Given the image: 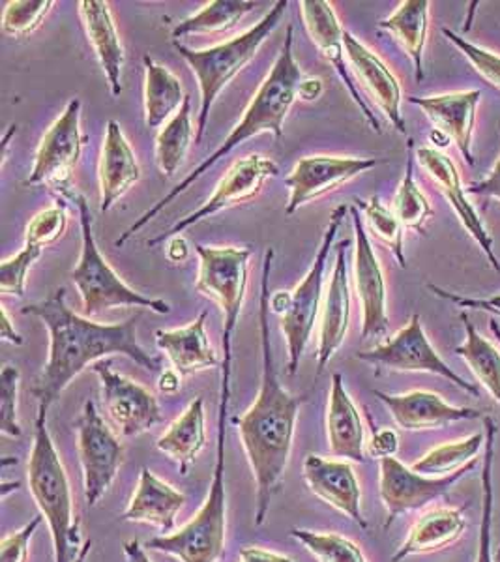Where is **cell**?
<instances>
[{
    "label": "cell",
    "mask_w": 500,
    "mask_h": 562,
    "mask_svg": "<svg viewBox=\"0 0 500 562\" xmlns=\"http://www.w3.org/2000/svg\"><path fill=\"white\" fill-rule=\"evenodd\" d=\"M274 249H266L261 276L259 330H261V386L255 402L237 420L238 437L245 447L255 480V525L266 521L270 505L282 490L295 442L296 418L304 397L293 396L277 378L276 358L270 339V272Z\"/></svg>",
    "instance_id": "1"
},
{
    "label": "cell",
    "mask_w": 500,
    "mask_h": 562,
    "mask_svg": "<svg viewBox=\"0 0 500 562\" xmlns=\"http://www.w3.org/2000/svg\"><path fill=\"white\" fill-rule=\"evenodd\" d=\"M23 314L44 321L49 333V358L31 389L38 405L52 407L71 381L90 364H98L102 358L113 355L128 357L150 373H161L160 360L150 357L137 339V323L141 315L115 325L94 323L71 312L66 304L65 288L55 289L47 301L23 307Z\"/></svg>",
    "instance_id": "2"
},
{
    "label": "cell",
    "mask_w": 500,
    "mask_h": 562,
    "mask_svg": "<svg viewBox=\"0 0 500 562\" xmlns=\"http://www.w3.org/2000/svg\"><path fill=\"white\" fill-rule=\"evenodd\" d=\"M295 29L293 25L287 26L285 42L282 45V52L277 55L276 63L272 66L269 76L264 79L263 85L259 87L255 97L251 98L250 105L246 108L242 121L238 122L232 128L229 137L219 145L218 150L208 156L200 167H195L186 179L182 180L173 188L171 192L156 203L152 209H148L141 217H137L128 229L124 231L121 237L116 238V248H123L129 238H134L143 227H147L166 206L171 205L180 193L188 192L203 175L208 173L212 167L216 166L219 160H224L225 156L240 147L245 140L257 137L259 134H272L276 139L283 137V122L289 115L291 108L298 100V89L304 81L300 66L295 60Z\"/></svg>",
    "instance_id": "3"
},
{
    "label": "cell",
    "mask_w": 500,
    "mask_h": 562,
    "mask_svg": "<svg viewBox=\"0 0 500 562\" xmlns=\"http://www.w3.org/2000/svg\"><path fill=\"white\" fill-rule=\"evenodd\" d=\"M49 407L38 405L34 424L33 450L29 456L26 476L29 492L38 506L39 516L49 527L55 562H76L81 551L79 519L73 510L70 480L47 428Z\"/></svg>",
    "instance_id": "4"
},
{
    "label": "cell",
    "mask_w": 500,
    "mask_h": 562,
    "mask_svg": "<svg viewBox=\"0 0 500 562\" xmlns=\"http://www.w3.org/2000/svg\"><path fill=\"white\" fill-rule=\"evenodd\" d=\"M231 397H219L216 463L205 503L182 529L156 537L145 548L180 562H218L227 538V484H225V424Z\"/></svg>",
    "instance_id": "5"
},
{
    "label": "cell",
    "mask_w": 500,
    "mask_h": 562,
    "mask_svg": "<svg viewBox=\"0 0 500 562\" xmlns=\"http://www.w3.org/2000/svg\"><path fill=\"white\" fill-rule=\"evenodd\" d=\"M287 8H289V2L280 0L270 8V12L264 15L263 20L248 29L246 33L240 34L237 38L227 40L224 44L208 47V49H190L180 42H173L174 49L179 52L180 57L186 60L200 83L201 111L195 143H200L205 135L208 116H211L212 105L216 102V98L240 71L245 70L246 66L250 65L261 49V45L282 23Z\"/></svg>",
    "instance_id": "6"
},
{
    "label": "cell",
    "mask_w": 500,
    "mask_h": 562,
    "mask_svg": "<svg viewBox=\"0 0 500 562\" xmlns=\"http://www.w3.org/2000/svg\"><path fill=\"white\" fill-rule=\"evenodd\" d=\"M65 198L76 203L81 222V256L70 276L81 294L83 317H94L115 307H143L158 315L171 314L169 302L150 299L147 294L135 291L111 269L110 262L98 248L87 198L79 192L65 193Z\"/></svg>",
    "instance_id": "7"
},
{
    "label": "cell",
    "mask_w": 500,
    "mask_h": 562,
    "mask_svg": "<svg viewBox=\"0 0 500 562\" xmlns=\"http://www.w3.org/2000/svg\"><path fill=\"white\" fill-rule=\"evenodd\" d=\"M195 251L201 261L195 288L212 301L218 302L224 312L221 378H232V336L245 304L251 249L232 246L212 248L197 244Z\"/></svg>",
    "instance_id": "8"
},
{
    "label": "cell",
    "mask_w": 500,
    "mask_h": 562,
    "mask_svg": "<svg viewBox=\"0 0 500 562\" xmlns=\"http://www.w3.org/2000/svg\"><path fill=\"white\" fill-rule=\"evenodd\" d=\"M345 205L338 206L330 214V224L325 231L321 248L315 256L314 265L308 270L306 278L296 285L295 291L287 293V302L282 314V333L287 339V351H289V362L287 371L289 375H296L300 368L302 355L308 347L311 334H314L315 323L321 312L322 283H325V270H327L328 256L333 246V238L338 235L341 224L345 222Z\"/></svg>",
    "instance_id": "9"
},
{
    "label": "cell",
    "mask_w": 500,
    "mask_h": 562,
    "mask_svg": "<svg viewBox=\"0 0 500 562\" xmlns=\"http://www.w3.org/2000/svg\"><path fill=\"white\" fill-rule=\"evenodd\" d=\"M78 452L83 471L84 501L94 508L113 486L124 463V445L87 400L78 420Z\"/></svg>",
    "instance_id": "10"
},
{
    "label": "cell",
    "mask_w": 500,
    "mask_h": 562,
    "mask_svg": "<svg viewBox=\"0 0 500 562\" xmlns=\"http://www.w3.org/2000/svg\"><path fill=\"white\" fill-rule=\"evenodd\" d=\"M359 360L386 368L391 371H414V373H433L444 378L450 383L456 384L457 389L465 390L470 396H480V389L476 384L467 383L462 375H457L443 358L439 357L435 347L431 346L428 334L423 330L420 315L414 314L411 321L391 336L388 341L380 346L373 347L370 351L359 352Z\"/></svg>",
    "instance_id": "11"
},
{
    "label": "cell",
    "mask_w": 500,
    "mask_h": 562,
    "mask_svg": "<svg viewBox=\"0 0 500 562\" xmlns=\"http://www.w3.org/2000/svg\"><path fill=\"white\" fill-rule=\"evenodd\" d=\"M81 153V100L73 98L39 140L33 171L25 186H47L49 190L65 195L70 192L71 175L78 167Z\"/></svg>",
    "instance_id": "12"
},
{
    "label": "cell",
    "mask_w": 500,
    "mask_h": 562,
    "mask_svg": "<svg viewBox=\"0 0 500 562\" xmlns=\"http://www.w3.org/2000/svg\"><path fill=\"white\" fill-rule=\"evenodd\" d=\"M277 175H280V167L276 161L270 160L261 154H251L242 160L235 161L231 169L225 173L224 179L219 180L218 188H216V192L212 193L211 199L203 203L197 211L179 220L167 233L148 240V248H155L156 244L166 243L169 238L182 237L184 231L201 224L206 217H212L218 212L238 205V203H246V201L257 198L263 190L264 182Z\"/></svg>",
    "instance_id": "13"
},
{
    "label": "cell",
    "mask_w": 500,
    "mask_h": 562,
    "mask_svg": "<svg viewBox=\"0 0 500 562\" xmlns=\"http://www.w3.org/2000/svg\"><path fill=\"white\" fill-rule=\"evenodd\" d=\"M476 463L478 460L450 476H425V474L417 473L412 467L404 465L398 458L380 460L378 493H380V501L388 512L385 529L394 524V519H398L407 512L420 510L436 498L444 497L465 474L475 469Z\"/></svg>",
    "instance_id": "14"
},
{
    "label": "cell",
    "mask_w": 500,
    "mask_h": 562,
    "mask_svg": "<svg viewBox=\"0 0 500 562\" xmlns=\"http://www.w3.org/2000/svg\"><path fill=\"white\" fill-rule=\"evenodd\" d=\"M94 371L102 384L103 409L118 435L139 437L161 420L160 405L150 390L111 370V362H98Z\"/></svg>",
    "instance_id": "15"
},
{
    "label": "cell",
    "mask_w": 500,
    "mask_h": 562,
    "mask_svg": "<svg viewBox=\"0 0 500 562\" xmlns=\"http://www.w3.org/2000/svg\"><path fill=\"white\" fill-rule=\"evenodd\" d=\"M383 160L377 158H351V156H309L302 158L285 184L289 188V203L285 212L293 216L300 206L309 201L336 192L338 188L356 179L359 175L372 171Z\"/></svg>",
    "instance_id": "16"
},
{
    "label": "cell",
    "mask_w": 500,
    "mask_h": 562,
    "mask_svg": "<svg viewBox=\"0 0 500 562\" xmlns=\"http://www.w3.org/2000/svg\"><path fill=\"white\" fill-rule=\"evenodd\" d=\"M300 13L309 38L317 45V49L321 52L322 57L327 58L328 65L332 66L333 71L338 74L346 92L351 94L353 102L359 105L360 113L364 115L373 132L383 134L380 122L373 113L372 108L367 105L366 100L360 94L359 85L354 81L351 70L346 66L345 31L341 29L340 20H338L332 4L327 0H302Z\"/></svg>",
    "instance_id": "17"
},
{
    "label": "cell",
    "mask_w": 500,
    "mask_h": 562,
    "mask_svg": "<svg viewBox=\"0 0 500 562\" xmlns=\"http://www.w3.org/2000/svg\"><path fill=\"white\" fill-rule=\"evenodd\" d=\"M353 214L354 238V280L359 301L362 304V338H383L388 333V314H386V281L377 254L373 249L366 227L360 217L359 206L351 209Z\"/></svg>",
    "instance_id": "18"
},
{
    "label": "cell",
    "mask_w": 500,
    "mask_h": 562,
    "mask_svg": "<svg viewBox=\"0 0 500 562\" xmlns=\"http://www.w3.org/2000/svg\"><path fill=\"white\" fill-rule=\"evenodd\" d=\"M302 474L315 497L354 521L360 529L367 530V521L362 514V490L351 461L308 454Z\"/></svg>",
    "instance_id": "19"
},
{
    "label": "cell",
    "mask_w": 500,
    "mask_h": 562,
    "mask_svg": "<svg viewBox=\"0 0 500 562\" xmlns=\"http://www.w3.org/2000/svg\"><path fill=\"white\" fill-rule=\"evenodd\" d=\"M417 160L423 171L430 175L431 180L439 186V190L443 192L452 211L456 212L465 231L480 246L484 256L488 257V261L491 262V267L500 272V261L495 254L493 237L489 235V231L486 229L475 206L468 201L467 190L463 188L456 164L450 160L446 154L433 147L418 148Z\"/></svg>",
    "instance_id": "20"
},
{
    "label": "cell",
    "mask_w": 500,
    "mask_h": 562,
    "mask_svg": "<svg viewBox=\"0 0 500 562\" xmlns=\"http://www.w3.org/2000/svg\"><path fill=\"white\" fill-rule=\"evenodd\" d=\"M373 394L385 403L394 422L405 431H430V429L446 428L456 422L484 418L481 411L454 407L435 392H425V390H412L396 396L373 390Z\"/></svg>",
    "instance_id": "21"
},
{
    "label": "cell",
    "mask_w": 500,
    "mask_h": 562,
    "mask_svg": "<svg viewBox=\"0 0 500 562\" xmlns=\"http://www.w3.org/2000/svg\"><path fill=\"white\" fill-rule=\"evenodd\" d=\"M351 240L336 246V262H333L332 278L328 283L327 296L322 304L321 333H319V347H317V375L327 370L333 355L338 352L341 344L345 341L351 321V291H349V265H346V248Z\"/></svg>",
    "instance_id": "22"
},
{
    "label": "cell",
    "mask_w": 500,
    "mask_h": 562,
    "mask_svg": "<svg viewBox=\"0 0 500 562\" xmlns=\"http://www.w3.org/2000/svg\"><path fill=\"white\" fill-rule=\"evenodd\" d=\"M480 90L448 92L441 97L409 98L412 105L422 109L433 126L450 140L456 143L468 166H475L473 134H475L476 108L480 103Z\"/></svg>",
    "instance_id": "23"
},
{
    "label": "cell",
    "mask_w": 500,
    "mask_h": 562,
    "mask_svg": "<svg viewBox=\"0 0 500 562\" xmlns=\"http://www.w3.org/2000/svg\"><path fill=\"white\" fill-rule=\"evenodd\" d=\"M345 52L353 71L359 77L362 87L370 92L391 126L398 130L399 134H407L404 113H401V85L398 77L391 74L390 68L380 58L367 49L360 40L345 31Z\"/></svg>",
    "instance_id": "24"
},
{
    "label": "cell",
    "mask_w": 500,
    "mask_h": 562,
    "mask_svg": "<svg viewBox=\"0 0 500 562\" xmlns=\"http://www.w3.org/2000/svg\"><path fill=\"white\" fill-rule=\"evenodd\" d=\"M141 180V167L121 124L107 122L100 160V211L105 214Z\"/></svg>",
    "instance_id": "25"
},
{
    "label": "cell",
    "mask_w": 500,
    "mask_h": 562,
    "mask_svg": "<svg viewBox=\"0 0 500 562\" xmlns=\"http://www.w3.org/2000/svg\"><path fill=\"white\" fill-rule=\"evenodd\" d=\"M328 448L338 460L364 463L366 461V431L359 409L346 392L341 373H333L328 394Z\"/></svg>",
    "instance_id": "26"
},
{
    "label": "cell",
    "mask_w": 500,
    "mask_h": 562,
    "mask_svg": "<svg viewBox=\"0 0 500 562\" xmlns=\"http://www.w3.org/2000/svg\"><path fill=\"white\" fill-rule=\"evenodd\" d=\"M78 8L90 45L96 53L98 63L102 66L105 79L110 83L111 94L115 98L121 97L126 53H124L123 40L118 36L115 21L111 15L110 2L81 0L78 2Z\"/></svg>",
    "instance_id": "27"
},
{
    "label": "cell",
    "mask_w": 500,
    "mask_h": 562,
    "mask_svg": "<svg viewBox=\"0 0 500 562\" xmlns=\"http://www.w3.org/2000/svg\"><path fill=\"white\" fill-rule=\"evenodd\" d=\"M186 505V495L158 479L148 467H143L134 495L124 510L128 524L150 525L169 535L174 529L179 512Z\"/></svg>",
    "instance_id": "28"
},
{
    "label": "cell",
    "mask_w": 500,
    "mask_h": 562,
    "mask_svg": "<svg viewBox=\"0 0 500 562\" xmlns=\"http://www.w3.org/2000/svg\"><path fill=\"white\" fill-rule=\"evenodd\" d=\"M465 529L467 519L459 508L441 506L425 512L412 525L399 550L391 555V562H404L412 555H430L435 551L446 550L463 537Z\"/></svg>",
    "instance_id": "29"
},
{
    "label": "cell",
    "mask_w": 500,
    "mask_h": 562,
    "mask_svg": "<svg viewBox=\"0 0 500 562\" xmlns=\"http://www.w3.org/2000/svg\"><path fill=\"white\" fill-rule=\"evenodd\" d=\"M206 312L197 319L174 330H156V344L171 360L173 370L182 378H190L197 371L218 366V352L212 349L206 338Z\"/></svg>",
    "instance_id": "30"
},
{
    "label": "cell",
    "mask_w": 500,
    "mask_h": 562,
    "mask_svg": "<svg viewBox=\"0 0 500 562\" xmlns=\"http://www.w3.org/2000/svg\"><path fill=\"white\" fill-rule=\"evenodd\" d=\"M156 447L179 465L180 474L188 476L193 461L206 447L205 400L195 397L186 411L167 428Z\"/></svg>",
    "instance_id": "31"
},
{
    "label": "cell",
    "mask_w": 500,
    "mask_h": 562,
    "mask_svg": "<svg viewBox=\"0 0 500 562\" xmlns=\"http://www.w3.org/2000/svg\"><path fill=\"white\" fill-rule=\"evenodd\" d=\"M428 26H430V0H404L390 18L378 23V29L388 31L394 38L398 40L405 53L411 58L418 83H422L425 77L423 49L428 40Z\"/></svg>",
    "instance_id": "32"
},
{
    "label": "cell",
    "mask_w": 500,
    "mask_h": 562,
    "mask_svg": "<svg viewBox=\"0 0 500 562\" xmlns=\"http://www.w3.org/2000/svg\"><path fill=\"white\" fill-rule=\"evenodd\" d=\"M145 65V124L147 128H163L186 100L179 77L155 58H143Z\"/></svg>",
    "instance_id": "33"
},
{
    "label": "cell",
    "mask_w": 500,
    "mask_h": 562,
    "mask_svg": "<svg viewBox=\"0 0 500 562\" xmlns=\"http://www.w3.org/2000/svg\"><path fill=\"white\" fill-rule=\"evenodd\" d=\"M193 137H197L192 121V100L186 97L177 115L167 122L156 137V164L166 179H173L186 160Z\"/></svg>",
    "instance_id": "34"
},
{
    "label": "cell",
    "mask_w": 500,
    "mask_h": 562,
    "mask_svg": "<svg viewBox=\"0 0 500 562\" xmlns=\"http://www.w3.org/2000/svg\"><path fill=\"white\" fill-rule=\"evenodd\" d=\"M459 319L467 339L454 352L465 360L468 370L475 373L478 383L488 390L495 402L500 403V351L478 333V328L468 321L467 314H462Z\"/></svg>",
    "instance_id": "35"
},
{
    "label": "cell",
    "mask_w": 500,
    "mask_h": 562,
    "mask_svg": "<svg viewBox=\"0 0 500 562\" xmlns=\"http://www.w3.org/2000/svg\"><path fill=\"white\" fill-rule=\"evenodd\" d=\"M255 2L248 0H212L186 20L180 21L173 29V42L193 36V34H214L231 31L255 10Z\"/></svg>",
    "instance_id": "36"
},
{
    "label": "cell",
    "mask_w": 500,
    "mask_h": 562,
    "mask_svg": "<svg viewBox=\"0 0 500 562\" xmlns=\"http://www.w3.org/2000/svg\"><path fill=\"white\" fill-rule=\"evenodd\" d=\"M484 445H486V431L484 434L478 431L463 441L446 442V445L433 448L428 454L420 458L412 469L425 476H450L478 460Z\"/></svg>",
    "instance_id": "37"
},
{
    "label": "cell",
    "mask_w": 500,
    "mask_h": 562,
    "mask_svg": "<svg viewBox=\"0 0 500 562\" xmlns=\"http://www.w3.org/2000/svg\"><path fill=\"white\" fill-rule=\"evenodd\" d=\"M484 428H486V445H484V471H481V487H484V497H481V524L480 535H478V553L476 562H495L493 543H491V532H493V463H495V441L499 428L491 416H484Z\"/></svg>",
    "instance_id": "38"
},
{
    "label": "cell",
    "mask_w": 500,
    "mask_h": 562,
    "mask_svg": "<svg viewBox=\"0 0 500 562\" xmlns=\"http://www.w3.org/2000/svg\"><path fill=\"white\" fill-rule=\"evenodd\" d=\"M412 140H409V156L405 166L404 179L399 184L398 192L394 195L391 212L398 216L405 229H414L418 233L425 231V224L433 216L430 201L423 195L414 180V156L411 154Z\"/></svg>",
    "instance_id": "39"
},
{
    "label": "cell",
    "mask_w": 500,
    "mask_h": 562,
    "mask_svg": "<svg viewBox=\"0 0 500 562\" xmlns=\"http://www.w3.org/2000/svg\"><path fill=\"white\" fill-rule=\"evenodd\" d=\"M291 537L302 543L317 562H367L359 546L338 532L291 529Z\"/></svg>",
    "instance_id": "40"
},
{
    "label": "cell",
    "mask_w": 500,
    "mask_h": 562,
    "mask_svg": "<svg viewBox=\"0 0 500 562\" xmlns=\"http://www.w3.org/2000/svg\"><path fill=\"white\" fill-rule=\"evenodd\" d=\"M356 206L366 214L367 225H370L373 235L391 249L399 267L407 269L404 248L405 227L399 222L398 216L380 203L378 195H373L367 201L356 199Z\"/></svg>",
    "instance_id": "41"
},
{
    "label": "cell",
    "mask_w": 500,
    "mask_h": 562,
    "mask_svg": "<svg viewBox=\"0 0 500 562\" xmlns=\"http://www.w3.org/2000/svg\"><path fill=\"white\" fill-rule=\"evenodd\" d=\"M55 7L53 0H13L2 13V33L12 38H25L36 33Z\"/></svg>",
    "instance_id": "42"
},
{
    "label": "cell",
    "mask_w": 500,
    "mask_h": 562,
    "mask_svg": "<svg viewBox=\"0 0 500 562\" xmlns=\"http://www.w3.org/2000/svg\"><path fill=\"white\" fill-rule=\"evenodd\" d=\"M66 229H68V212H66L65 201L58 198L55 205L38 212L31 220V224L26 225L25 244L44 249L45 246H52L65 237Z\"/></svg>",
    "instance_id": "43"
},
{
    "label": "cell",
    "mask_w": 500,
    "mask_h": 562,
    "mask_svg": "<svg viewBox=\"0 0 500 562\" xmlns=\"http://www.w3.org/2000/svg\"><path fill=\"white\" fill-rule=\"evenodd\" d=\"M42 256V248L25 244L20 254L0 262V291L4 294H13L18 299L25 296L26 276L33 269L34 262Z\"/></svg>",
    "instance_id": "44"
},
{
    "label": "cell",
    "mask_w": 500,
    "mask_h": 562,
    "mask_svg": "<svg viewBox=\"0 0 500 562\" xmlns=\"http://www.w3.org/2000/svg\"><path fill=\"white\" fill-rule=\"evenodd\" d=\"M21 373L13 366H4L0 373V431L12 439H20V420H18V392H20Z\"/></svg>",
    "instance_id": "45"
},
{
    "label": "cell",
    "mask_w": 500,
    "mask_h": 562,
    "mask_svg": "<svg viewBox=\"0 0 500 562\" xmlns=\"http://www.w3.org/2000/svg\"><path fill=\"white\" fill-rule=\"evenodd\" d=\"M443 34L448 38L450 44L456 45L457 49L465 55L468 63L473 65L476 74L493 89L500 90V55H495L489 49L478 47V45L468 42L467 38H463L459 34L450 31L444 26Z\"/></svg>",
    "instance_id": "46"
},
{
    "label": "cell",
    "mask_w": 500,
    "mask_h": 562,
    "mask_svg": "<svg viewBox=\"0 0 500 562\" xmlns=\"http://www.w3.org/2000/svg\"><path fill=\"white\" fill-rule=\"evenodd\" d=\"M42 524H44V516H36L23 529L8 535L0 543V562H26L31 542Z\"/></svg>",
    "instance_id": "47"
},
{
    "label": "cell",
    "mask_w": 500,
    "mask_h": 562,
    "mask_svg": "<svg viewBox=\"0 0 500 562\" xmlns=\"http://www.w3.org/2000/svg\"><path fill=\"white\" fill-rule=\"evenodd\" d=\"M398 450V431L391 428H380L373 434L372 441L367 442L366 454L380 461L386 458H396Z\"/></svg>",
    "instance_id": "48"
},
{
    "label": "cell",
    "mask_w": 500,
    "mask_h": 562,
    "mask_svg": "<svg viewBox=\"0 0 500 562\" xmlns=\"http://www.w3.org/2000/svg\"><path fill=\"white\" fill-rule=\"evenodd\" d=\"M430 291L441 296L443 301L452 302L459 307H467V310H484V312H491V314L500 315V296H491V299H468V296H462V294L450 293L444 289L436 288V285H430Z\"/></svg>",
    "instance_id": "49"
},
{
    "label": "cell",
    "mask_w": 500,
    "mask_h": 562,
    "mask_svg": "<svg viewBox=\"0 0 500 562\" xmlns=\"http://www.w3.org/2000/svg\"><path fill=\"white\" fill-rule=\"evenodd\" d=\"M465 190H467V195L470 193V195H478V198L499 199L500 201V156L499 160L495 161L493 171L489 173L488 179L475 182Z\"/></svg>",
    "instance_id": "50"
},
{
    "label": "cell",
    "mask_w": 500,
    "mask_h": 562,
    "mask_svg": "<svg viewBox=\"0 0 500 562\" xmlns=\"http://www.w3.org/2000/svg\"><path fill=\"white\" fill-rule=\"evenodd\" d=\"M238 562H296L295 559H291L289 555H283V553H276V551L263 550V548H245L240 553Z\"/></svg>",
    "instance_id": "51"
},
{
    "label": "cell",
    "mask_w": 500,
    "mask_h": 562,
    "mask_svg": "<svg viewBox=\"0 0 500 562\" xmlns=\"http://www.w3.org/2000/svg\"><path fill=\"white\" fill-rule=\"evenodd\" d=\"M0 336L8 344H13V346H23V338H21V334L15 330V326H13L12 317L8 314L7 307H0Z\"/></svg>",
    "instance_id": "52"
},
{
    "label": "cell",
    "mask_w": 500,
    "mask_h": 562,
    "mask_svg": "<svg viewBox=\"0 0 500 562\" xmlns=\"http://www.w3.org/2000/svg\"><path fill=\"white\" fill-rule=\"evenodd\" d=\"M180 386H182V375H180L179 371H161L160 381H158V389H160L161 394H167V396L177 394Z\"/></svg>",
    "instance_id": "53"
},
{
    "label": "cell",
    "mask_w": 500,
    "mask_h": 562,
    "mask_svg": "<svg viewBox=\"0 0 500 562\" xmlns=\"http://www.w3.org/2000/svg\"><path fill=\"white\" fill-rule=\"evenodd\" d=\"M190 256V248L184 237L169 238V246H167V257L173 262H184Z\"/></svg>",
    "instance_id": "54"
},
{
    "label": "cell",
    "mask_w": 500,
    "mask_h": 562,
    "mask_svg": "<svg viewBox=\"0 0 500 562\" xmlns=\"http://www.w3.org/2000/svg\"><path fill=\"white\" fill-rule=\"evenodd\" d=\"M123 550L128 562H152L145 543L139 542V540H129V542L124 543Z\"/></svg>",
    "instance_id": "55"
},
{
    "label": "cell",
    "mask_w": 500,
    "mask_h": 562,
    "mask_svg": "<svg viewBox=\"0 0 500 562\" xmlns=\"http://www.w3.org/2000/svg\"><path fill=\"white\" fill-rule=\"evenodd\" d=\"M322 94V81L321 79H304L298 89V97L304 102H314L317 98Z\"/></svg>",
    "instance_id": "56"
},
{
    "label": "cell",
    "mask_w": 500,
    "mask_h": 562,
    "mask_svg": "<svg viewBox=\"0 0 500 562\" xmlns=\"http://www.w3.org/2000/svg\"><path fill=\"white\" fill-rule=\"evenodd\" d=\"M90 550H92V540H87V542L83 543L81 551H79V555L78 559H76V562H87V559H89Z\"/></svg>",
    "instance_id": "57"
},
{
    "label": "cell",
    "mask_w": 500,
    "mask_h": 562,
    "mask_svg": "<svg viewBox=\"0 0 500 562\" xmlns=\"http://www.w3.org/2000/svg\"><path fill=\"white\" fill-rule=\"evenodd\" d=\"M489 326H491V333L495 334V338L499 339V341H500V326H499V323H497V321H495V319H491V321H489Z\"/></svg>",
    "instance_id": "58"
},
{
    "label": "cell",
    "mask_w": 500,
    "mask_h": 562,
    "mask_svg": "<svg viewBox=\"0 0 500 562\" xmlns=\"http://www.w3.org/2000/svg\"><path fill=\"white\" fill-rule=\"evenodd\" d=\"M497 557H499V559H500V548H499V553H497Z\"/></svg>",
    "instance_id": "59"
}]
</instances>
